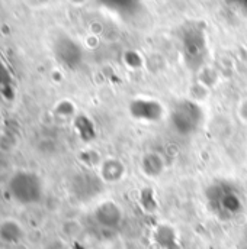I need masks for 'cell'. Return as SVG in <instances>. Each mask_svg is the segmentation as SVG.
<instances>
[{"instance_id": "1", "label": "cell", "mask_w": 247, "mask_h": 249, "mask_svg": "<svg viewBox=\"0 0 247 249\" xmlns=\"http://www.w3.org/2000/svg\"><path fill=\"white\" fill-rule=\"evenodd\" d=\"M9 197L22 206L38 204L44 197V181L42 178L29 170L15 171L6 184Z\"/></svg>"}, {"instance_id": "2", "label": "cell", "mask_w": 247, "mask_h": 249, "mask_svg": "<svg viewBox=\"0 0 247 249\" xmlns=\"http://www.w3.org/2000/svg\"><path fill=\"white\" fill-rule=\"evenodd\" d=\"M209 207L221 217H233L243 207V198L237 187L227 181L209 186L206 191Z\"/></svg>"}, {"instance_id": "3", "label": "cell", "mask_w": 247, "mask_h": 249, "mask_svg": "<svg viewBox=\"0 0 247 249\" xmlns=\"http://www.w3.org/2000/svg\"><path fill=\"white\" fill-rule=\"evenodd\" d=\"M170 124L181 135H192L202 124V109L192 102H179L169 115Z\"/></svg>"}, {"instance_id": "4", "label": "cell", "mask_w": 247, "mask_h": 249, "mask_svg": "<svg viewBox=\"0 0 247 249\" xmlns=\"http://www.w3.org/2000/svg\"><path fill=\"white\" fill-rule=\"evenodd\" d=\"M23 226L12 217H7L0 222V242L7 245L19 244L23 238Z\"/></svg>"}, {"instance_id": "5", "label": "cell", "mask_w": 247, "mask_h": 249, "mask_svg": "<svg viewBox=\"0 0 247 249\" xmlns=\"http://www.w3.org/2000/svg\"><path fill=\"white\" fill-rule=\"evenodd\" d=\"M103 1L105 4H108L115 10H128L135 3V0H103Z\"/></svg>"}, {"instance_id": "6", "label": "cell", "mask_w": 247, "mask_h": 249, "mask_svg": "<svg viewBox=\"0 0 247 249\" xmlns=\"http://www.w3.org/2000/svg\"><path fill=\"white\" fill-rule=\"evenodd\" d=\"M231 4H234L239 10H242L243 13L247 15V0H230Z\"/></svg>"}]
</instances>
